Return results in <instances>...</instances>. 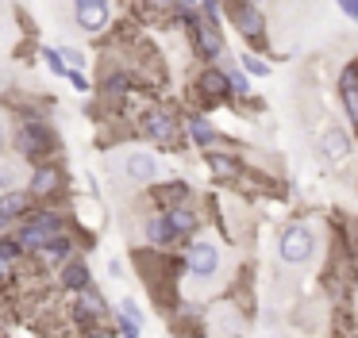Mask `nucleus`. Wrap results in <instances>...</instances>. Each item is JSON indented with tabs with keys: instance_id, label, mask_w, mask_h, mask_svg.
I'll return each mask as SVG.
<instances>
[{
	"instance_id": "nucleus-1",
	"label": "nucleus",
	"mask_w": 358,
	"mask_h": 338,
	"mask_svg": "<svg viewBox=\"0 0 358 338\" xmlns=\"http://www.w3.org/2000/svg\"><path fill=\"white\" fill-rule=\"evenodd\" d=\"M12 146H16V154L24 161L43 166V161H55V154H58V131L43 115L24 112L16 119V131H12Z\"/></svg>"
},
{
	"instance_id": "nucleus-2",
	"label": "nucleus",
	"mask_w": 358,
	"mask_h": 338,
	"mask_svg": "<svg viewBox=\"0 0 358 338\" xmlns=\"http://www.w3.org/2000/svg\"><path fill=\"white\" fill-rule=\"evenodd\" d=\"M178 20L185 23L189 43H193V54L204 61V66H220V61L227 58L224 27H220V23H208V20H204L201 8H196V12H178Z\"/></svg>"
},
{
	"instance_id": "nucleus-3",
	"label": "nucleus",
	"mask_w": 358,
	"mask_h": 338,
	"mask_svg": "<svg viewBox=\"0 0 358 338\" xmlns=\"http://www.w3.org/2000/svg\"><path fill=\"white\" fill-rule=\"evenodd\" d=\"M320 250V235L308 227V223H285L278 230V261L289 269H301L316 258Z\"/></svg>"
},
{
	"instance_id": "nucleus-4",
	"label": "nucleus",
	"mask_w": 358,
	"mask_h": 338,
	"mask_svg": "<svg viewBox=\"0 0 358 338\" xmlns=\"http://www.w3.org/2000/svg\"><path fill=\"white\" fill-rule=\"evenodd\" d=\"M62 230H66V212H58V207H35V212L16 227V238L24 242L27 254H39L43 246H47L50 238H58Z\"/></svg>"
},
{
	"instance_id": "nucleus-5",
	"label": "nucleus",
	"mask_w": 358,
	"mask_h": 338,
	"mask_svg": "<svg viewBox=\"0 0 358 338\" xmlns=\"http://www.w3.org/2000/svg\"><path fill=\"white\" fill-rule=\"evenodd\" d=\"M220 265H224V258H220V246L212 242V238H204V235L189 238V246H185V273L193 277V281L212 284L220 277Z\"/></svg>"
},
{
	"instance_id": "nucleus-6",
	"label": "nucleus",
	"mask_w": 358,
	"mask_h": 338,
	"mask_svg": "<svg viewBox=\"0 0 358 338\" xmlns=\"http://www.w3.org/2000/svg\"><path fill=\"white\" fill-rule=\"evenodd\" d=\"M181 127H185V123L162 104H150L147 112L139 115V135L147 138V142H155V146H178Z\"/></svg>"
},
{
	"instance_id": "nucleus-7",
	"label": "nucleus",
	"mask_w": 358,
	"mask_h": 338,
	"mask_svg": "<svg viewBox=\"0 0 358 338\" xmlns=\"http://www.w3.org/2000/svg\"><path fill=\"white\" fill-rule=\"evenodd\" d=\"M316 154L327 169H347L350 158H355V135L339 123H327L320 131V142H316Z\"/></svg>"
},
{
	"instance_id": "nucleus-8",
	"label": "nucleus",
	"mask_w": 358,
	"mask_h": 338,
	"mask_svg": "<svg viewBox=\"0 0 358 338\" xmlns=\"http://www.w3.org/2000/svg\"><path fill=\"white\" fill-rule=\"evenodd\" d=\"M227 20H231V27L250 43V50H255V46L262 50V46H266V15H262V8H258V4L235 0V4L227 8Z\"/></svg>"
},
{
	"instance_id": "nucleus-9",
	"label": "nucleus",
	"mask_w": 358,
	"mask_h": 338,
	"mask_svg": "<svg viewBox=\"0 0 358 338\" xmlns=\"http://www.w3.org/2000/svg\"><path fill=\"white\" fill-rule=\"evenodd\" d=\"M73 4V23L81 35H104L112 23V0H70Z\"/></svg>"
},
{
	"instance_id": "nucleus-10",
	"label": "nucleus",
	"mask_w": 358,
	"mask_h": 338,
	"mask_svg": "<svg viewBox=\"0 0 358 338\" xmlns=\"http://www.w3.org/2000/svg\"><path fill=\"white\" fill-rule=\"evenodd\" d=\"M31 212H35V196L27 189L4 192V196H0V235H12Z\"/></svg>"
},
{
	"instance_id": "nucleus-11",
	"label": "nucleus",
	"mask_w": 358,
	"mask_h": 338,
	"mask_svg": "<svg viewBox=\"0 0 358 338\" xmlns=\"http://www.w3.org/2000/svg\"><path fill=\"white\" fill-rule=\"evenodd\" d=\"M193 89H196V96H201L204 104H227V100H235L231 96V81H227V69L224 66H204L201 73H196Z\"/></svg>"
},
{
	"instance_id": "nucleus-12",
	"label": "nucleus",
	"mask_w": 358,
	"mask_h": 338,
	"mask_svg": "<svg viewBox=\"0 0 358 338\" xmlns=\"http://www.w3.org/2000/svg\"><path fill=\"white\" fill-rule=\"evenodd\" d=\"M124 177L131 184L150 189V184H158V177H162V161H158L150 150H127L124 154Z\"/></svg>"
},
{
	"instance_id": "nucleus-13",
	"label": "nucleus",
	"mask_w": 358,
	"mask_h": 338,
	"mask_svg": "<svg viewBox=\"0 0 358 338\" xmlns=\"http://www.w3.org/2000/svg\"><path fill=\"white\" fill-rule=\"evenodd\" d=\"M66 184V173L58 161H43V166H31V177H27V192L35 200H55Z\"/></svg>"
},
{
	"instance_id": "nucleus-14",
	"label": "nucleus",
	"mask_w": 358,
	"mask_h": 338,
	"mask_svg": "<svg viewBox=\"0 0 358 338\" xmlns=\"http://www.w3.org/2000/svg\"><path fill=\"white\" fill-rule=\"evenodd\" d=\"M143 238H147V246H155V250H170L173 242H181L170 212H150L147 219H143Z\"/></svg>"
},
{
	"instance_id": "nucleus-15",
	"label": "nucleus",
	"mask_w": 358,
	"mask_h": 338,
	"mask_svg": "<svg viewBox=\"0 0 358 338\" xmlns=\"http://www.w3.org/2000/svg\"><path fill=\"white\" fill-rule=\"evenodd\" d=\"M150 200H155V212H170V207L193 204V184H189V181H166V184H150Z\"/></svg>"
},
{
	"instance_id": "nucleus-16",
	"label": "nucleus",
	"mask_w": 358,
	"mask_h": 338,
	"mask_svg": "<svg viewBox=\"0 0 358 338\" xmlns=\"http://www.w3.org/2000/svg\"><path fill=\"white\" fill-rule=\"evenodd\" d=\"M35 258H39L47 269H55V273H58V269H62L66 261H73V258H78V238H73L70 230H62V235H58V238H50V242L43 246V250L35 254Z\"/></svg>"
},
{
	"instance_id": "nucleus-17",
	"label": "nucleus",
	"mask_w": 358,
	"mask_h": 338,
	"mask_svg": "<svg viewBox=\"0 0 358 338\" xmlns=\"http://www.w3.org/2000/svg\"><path fill=\"white\" fill-rule=\"evenodd\" d=\"M58 288L62 292H70V296H81V292L93 284V273H89V265H85V258H73V261H66L62 269H58Z\"/></svg>"
},
{
	"instance_id": "nucleus-18",
	"label": "nucleus",
	"mask_w": 358,
	"mask_h": 338,
	"mask_svg": "<svg viewBox=\"0 0 358 338\" xmlns=\"http://www.w3.org/2000/svg\"><path fill=\"white\" fill-rule=\"evenodd\" d=\"M131 89H135L131 69H108L104 81H101V96L108 100V104H124V100L131 96Z\"/></svg>"
},
{
	"instance_id": "nucleus-19",
	"label": "nucleus",
	"mask_w": 358,
	"mask_h": 338,
	"mask_svg": "<svg viewBox=\"0 0 358 338\" xmlns=\"http://www.w3.org/2000/svg\"><path fill=\"white\" fill-rule=\"evenodd\" d=\"M339 100H343L347 119L358 127V66L355 61H347V69L339 73Z\"/></svg>"
},
{
	"instance_id": "nucleus-20",
	"label": "nucleus",
	"mask_w": 358,
	"mask_h": 338,
	"mask_svg": "<svg viewBox=\"0 0 358 338\" xmlns=\"http://www.w3.org/2000/svg\"><path fill=\"white\" fill-rule=\"evenodd\" d=\"M185 135H189V142L201 146V150H212V146L220 142V131L212 127L208 115H189V119H185Z\"/></svg>"
},
{
	"instance_id": "nucleus-21",
	"label": "nucleus",
	"mask_w": 358,
	"mask_h": 338,
	"mask_svg": "<svg viewBox=\"0 0 358 338\" xmlns=\"http://www.w3.org/2000/svg\"><path fill=\"white\" fill-rule=\"evenodd\" d=\"M204 161H208V169H212L216 177H224V181H235V177L243 173L239 158H235V154H227V150H216V146L204 154Z\"/></svg>"
},
{
	"instance_id": "nucleus-22",
	"label": "nucleus",
	"mask_w": 358,
	"mask_h": 338,
	"mask_svg": "<svg viewBox=\"0 0 358 338\" xmlns=\"http://www.w3.org/2000/svg\"><path fill=\"white\" fill-rule=\"evenodd\" d=\"M170 219H173V227H178L181 238H196V230H201V212H196V204L170 207Z\"/></svg>"
},
{
	"instance_id": "nucleus-23",
	"label": "nucleus",
	"mask_w": 358,
	"mask_h": 338,
	"mask_svg": "<svg viewBox=\"0 0 358 338\" xmlns=\"http://www.w3.org/2000/svg\"><path fill=\"white\" fill-rule=\"evenodd\" d=\"M220 66L227 69V81H231V96H235V100H247V96H250V77L243 73V69L235 66L231 58H224V61H220Z\"/></svg>"
},
{
	"instance_id": "nucleus-24",
	"label": "nucleus",
	"mask_w": 358,
	"mask_h": 338,
	"mask_svg": "<svg viewBox=\"0 0 358 338\" xmlns=\"http://www.w3.org/2000/svg\"><path fill=\"white\" fill-rule=\"evenodd\" d=\"M70 319H73V327H78L81 335H85V330H93V327H101V315L89 311L81 300H73V304H70Z\"/></svg>"
},
{
	"instance_id": "nucleus-25",
	"label": "nucleus",
	"mask_w": 358,
	"mask_h": 338,
	"mask_svg": "<svg viewBox=\"0 0 358 338\" xmlns=\"http://www.w3.org/2000/svg\"><path fill=\"white\" fill-rule=\"evenodd\" d=\"M239 66H243V73H247V77H270L273 73V66L262 58V54H255V50L239 54Z\"/></svg>"
},
{
	"instance_id": "nucleus-26",
	"label": "nucleus",
	"mask_w": 358,
	"mask_h": 338,
	"mask_svg": "<svg viewBox=\"0 0 358 338\" xmlns=\"http://www.w3.org/2000/svg\"><path fill=\"white\" fill-rule=\"evenodd\" d=\"M20 184H24L20 166H16V161H8V158H0V196H4V192H12V189H20Z\"/></svg>"
},
{
	"instance_id": "nucleus-27",
	"label": "nucleus",
	"mask_w": 358,
	"mask_h": 338,
	"mask_svg": "<svg viewBox=\"0 0 358 338\" xmlns=\"http://www.w3.org/2000/svg\"><path fill=\"white\" fill-rule=\"evenodd\" d=\"M0 258L12 261V265H20V261L27 258V250H24V242L16 238V230H12V235H0Z\"/></svg>"
},
{
	"instance_id": "nucleus-28",
	"label": "nucleus",
	"mask_w": 358,
	"mask_h": 338,
	"mask_svg": "<svg viewBox=\"0 0 358 338\" xmlns=\"http://www.w3.org/2000/svg\"><path fill=\"white\" fill-rule=\"evenodd\" d=\"M39 58L47 61V69H50L55 77H70V61L62 58V50H58V46H43Z\"/></svg>"
},
{
	"instance_id": "nucleus-29",
	"label": "nucleus",
	"mask_w": 358,
	"mask_h": 338,
	"mask_svg": "<svg viewBox=\"0 0 358 338\" xmlns=\"http://www.w3.org/2000/svg\"><path fill=\"white\" fill-rule=\"evenodd\" d=\"M78 300H81V304L89 307V311H96V315H101V319H104V315H108V300L101 296V288H96V284H89V288L81 292Z\"/></svg>"
},
{
	"instance_id": "nucleus-30",
	"label": "nucleus",
	"mask_w": 358,
	"mask_h": 338,
	"mask_svg": "<svg viewBox=\"0 0 358 338\" xmlns=\"http://www.w3.org/2000/svg\"><path fill=\"white\" fill-rule=\"evenodd\" d=\"M116 335L120 338H143V323H135L124 311H116Z\"/></svg>"
},
{
	"instance_id": "nucleus-31",
	"label": "nucleus",
	"mask_w": 358,
	"mask_h": 338,
	"mask_svg": "<svg viewBox=\"0 0 358 338\" xmlns=\"http://www.w3.org/2000/svg\"><path fill=\"white\" fill-rule=\"evenodd\" d=\"M201 15L208 23H220V27H224V8H220V0H201Z\"/></svg>"
},
{
	"instance_id": "nucleus-32",
	"label": "nucleus",
	"mask_w": 358,
	"mask_h": 338,
	"mask_svg": "<svg viewBox=\"0 0 358 338\" xmlns=\"http://www.w3.org/2000/svg\"><path fill=\"white\" fill-rule=\"evenodd\" d=\"M116 311H124V315H127V319H135V323H143V307H139V304H135V300H131V296H127V300H120V307H116Z\"/></svg>"
},
{
	"instance_id": "nucleus-33",
	"label": "nucleus",
	"mask_w": 358,
	"mask_h": 338,
	"mask_svg": "<svg viewBox=\"0 0 358 338\" xmlns=\"http://www.w3.org/2000/svg\"><path fill=\"white\" fill-rule=\"evenodd\" d=\"M66 81H70L78 92H93V84H89V77L81 73V69H70V77H66Z\"/></svg>"
},
{
	"instance_id": "nucleus-34",
	"label": "nucleus",
	"mask_w": 358,
	"mask_h": 338,
	"mask_svg": "<svg viewBox=\"0 0 358 338\" xmlns=\"http://www.w3.org/2000/svg\"><path fill=\"white\" fill-rule=\"evenodd\" d=\"M62 58L70 61V69H85V54L73 50V46H62Z\"/></svg>"
},
{
	"instance_id": "nucleus-35",
	"label": "nucleus",
	"mask_w": 358,
	"mask_h": 338,
	"mask_svg": "<svg viewBox=\"0 0 358 338\" xmlns=\"http://www.w3.org/2000/svg\"><path fill=\"white\" fill-rule=\"evenodd\" d=\"M335 8H339L350 23H358V0H335Z\"/></svg>"
},
{
	"instance_id": "nucleus-36",
	"label": "nucleus",
	"mask_w": 358,
	"mask_h": 338,
	"mask_svg": "<svg viewBox=\"0 0 358 338\" xmlns=\"http://www.w3.org/2000/svg\"><path fill=\"white\" fill-rule=\"evenodd\" d=\"M12 146V127H8V119L0 115V158H4V150Z\"/></svg>"
},
{
	"instance_id": "nucleus-37",
	"label": "nucleus",
	"mask_w": 358,
	"mask_h": 338,
	"mask_svg": "<svg viewBox=\"0 0 358 338\" xmlns=\"http://www.w3.org/2000/svg\"><path fill=\"white\" fill-rule=\"evenodd\" d=\"M170 4H173V12H196L201 0H170Z\"/></svg>"
},
{
	"instance_id": "nucleus-38",
	"label": "nucleus",
	"mask_w": 358,
	"mask_h": 338,
	"mask_svg": "<svg viewBox=\"0 0 358 338\" xmlns=\"http://www.w3.org/2000/svg\"><path fill=\"white\" fill-rule=\"evenodd\" d=\"M12 273H16V265H12V261H4V258H0V284H4V281H12Z\"/></svg>"
},
{
	"instance_id": "nucleus-39",
	"label": "nucleus",
	"mask_w": 358,
	"mask_h": 338,
	"mask_svg": "<svg viewBox=\"0 0 358 338\" xmlns=\"http://www.w3.org/2000/svg\"><path fill=\"white\" fill-rule=\"evenodd\" d=\"M85 338H120L116 330H104V327H93V330H85Z\"/></svg>"
},
{
	"instance_id": "nucleus-40",
	"label": "nucleus",
	"mask_w": 358,
	"mask_h": 338,
	"mask_svg": "<svg viewBox=\"0 0 358 338\" xmlns=\"http://www.w3.org/2000/svg\"><path fill=\"white\" fill-rule=\"evenodd\" d=\"M247 4H258V8H262V4H266V0H247Z\"/></svg>"
}]
</instances>
